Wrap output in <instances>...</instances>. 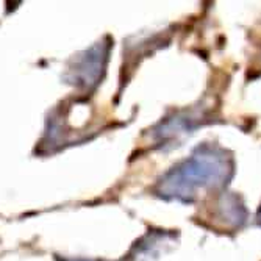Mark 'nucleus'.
I'll use <instances>...</instances> for the list:
<instances>
[{"mask_svg":"<svg viewBox=\"0 0 261 261\" xmlns=\"http://www.w3.org/2000/svg\"><path fill=\"white\" fill-rule=\"evenodd\" d=\"M233 169V158L228 152L216 146H202L161 177L156 194L166 200L194 202L203 193L224 188Z\"/></svg>","mask_w":261,"mask_h":261,"instance_id":"nucleus-1","label":"nucleus"},{"mask_svg":"<svg viewBox=\"0 0 261 261\" xmlns=\"http://www.w3.org/2000/svg\"><path fill=\"white\" fill-rule=\"evenodd\" d=\"M194 128V117L191 116H175L172 119L166 121L164 124L160 125V128L156 130V135L160 136L161 142H171V141H177L178 136L186 135Z\"/></svg>","mask_w":261,"mask_h":261,"instance_id":"nucleus-3","label":"nucleus"},{"mask_svg":"<svg viewBox=\"0 0 261 261\" xmlns=\"http://www.w3.org/2000/svg\"><path fill=\"white\" fill-rule=\"evenodd\" d=\"M64 261H92V259H64Z\"/></svg>","mask_w":261,"mask_h":261,"instance_id":"nucleus-6","label":"nucleus"},{"mask_svg":"<svg viewBox=\"0 0 261 261\" xmlns=\"http://www.w3.org/2000/svg\"><path fill=\"white\" fill-rule=\"evenodd\" d=\"M218 218L224 219L227 225L240 227L246 221V210L243 203L236 197H224L222 202L218 205Z\"/></svg>","mask_w":261,"mask_h":261,"instance_id":"nucleus-4","label":"nucleus"},{"mask_svg":"<svg viewBox=\"0 0 261 261\" xmlns=\"http://www.w3.org/2000/svg\"><path fill=\"white\" fill-rule=\"evenodd\" d=\"M256 219H258V224L261 225V208L258 210V216H256Z\"/></svg>","mask_w":261,"mask_h":261,"instance_id":"nucleus-5","label":"nucleus"},{"mask_svg":"<svg viewBox=\"0 0 261 261\" xmlns=\"http://www.w3.org/2000/svg\"><path fill=\"white\" fill-rule=\"evenodd\" d=\"M107 54H108V47L105 49L102 44L92 47L89 52H86L85 57L79 60L74 69V74H75L74 80H77L75 83L83 85V86L96 85L97 80L102 77L105 61H107Z\"/></svg>","mask_w":261,"mask_h":261,"instance_id":"nucleus-2","label":"nucleus"}]
</instances>
